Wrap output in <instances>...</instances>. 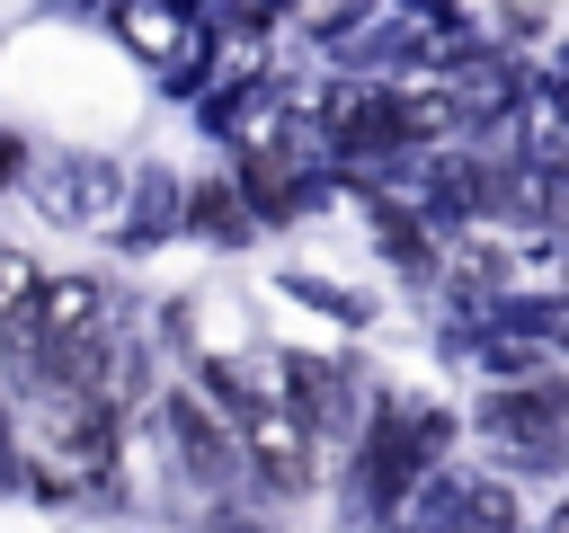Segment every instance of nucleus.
Returning <instances> with one entry per match:
<instances>
[{"mask_svg":"<svg viewBox=\"0 0 569 533\" xmlns=\"http://www.w3.org/2000/svg\"><path fill=\"white\" fill-rule=\"evenodd\" d=\"M311 418L302 409H276V400H249L240 409V462H258L276 489H302L311 480Z\"/></svg>","mask_w":569,"mask_h":533,"instance_id":"1","label":"nucleus"},{"mask_svg":"<svg viewBox=\"0 0 569 533\" xmlns=\"http://www.w3.org/2000/svg\"><path fill=\"white\" fill-rule=\"evenodd\" d=\"M27 293H36V258H27V249H0V320H9Z\"/></svg>","mask_w":569,"mask_h":533,"instance_id":"2","label":"nucleus"},{"mask_svg":"<svg viewBox=\"0 0 569 533\" xmlns=\"http://www.w3.org/2000/svg\"><path fill=\"white\" fill-rule=\"evenodd\" d=\"M542 533H569V506H560V515H551V524H542Z\"/></svg>","mask_w":569,"mask_h":533,"instance_id":"3","label":"nucleus"}]
</instances>
